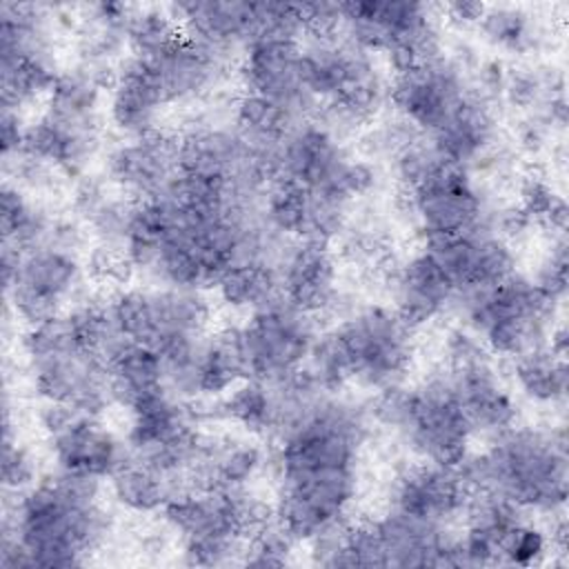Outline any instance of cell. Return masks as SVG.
Returning <instances> with one entry per match:
<instances>
[{
    "label": "cell",
    "instance_id": "cell-36",
    "mask_svg": "<svg viewBox=\"0 0 569 569\" xmlns=\"http://www.w3.org/2000/svg\"><path fill=\"white\" fill-rule=\"evenodd\" d=\"M231 122L256 151L269 158L273 147L289 133L296 122H300V118H296L278 102L242 91L231 104Z\"/></svg>",
    "mask_w": 569,
    "mask_h": 569
},
{
    "label": "cell",
    "instance_id": "cell-33",
    "mask_svg": "<svg viewBox=\"0 0 569 569\" xmlns=\"http://www.w3.org/2000/svg\"><path fill=\"white\" fill-rule=\"evenodd\" d=\"M511 380L516 393L538 407H562L569 389L565 356L549 345L527 351L511 360Z\"/></svg>",
    "mask_w": 569,
    "mask_h": 569
},
{
    "label": "cell",
    "instance_id": "cell-12",
    "mask_svg": "<svg viewBox=\"0 0 569 569\" xmlns=\"http://www.w3.org/2000/svg\"><path fill=\"white\" fill-rule=\"evenodd\" d=\"M400 196V213L425 238L480 229L491 204L480 180L451 162Z\"/></svg>",
    "mask_w": 569,
    "mask_h": 569
},
{
    "label": "cell",
    "instance_id": "cell-19",
    "mask_svg": "<svg viewBox=\"0 0 569 569\" xmlns=\"http://www.w3.org/2000/svg\"><path fill=\"white\" fill-rule=\"evenodd\" d=\"M471 496L458 467H442L425 460H416L391 480V507L409 516L449 525L462 516Z\"/></svg>",
    "mask_w": 569,
    "mask_h": 569
},
{
    "label": "cell",
    "instance_id": "cell-46",
    "mask_svg": "<svg viewBox=\"0 0 569 569\" xmlns=\"http://www.w3.org/2000/svg\"><path fill=\"white\" fill-rule=\"evenodd\" d=\"M0 129H2V158H9V156L18 153L24 144V133H27L24 113L2 109Z\"/></svg>",
    "mask_w": 569,
    "mask_h": 569
},
{
    "label": "cell",
    "instance_id": "cell-44",
    "mask_svg": "<svg viewBox=\"0 0 569 569\" xmlns=\"http://www.w3.org/2000/svg\"><path fill=\"white\" fill-rule=\"evenodd\" d=\"M305 33L309 38H336L342 29L340 2H302L300 4Z\"/></svg>",
    "mask_w": 569,
    "mask_h": 569
},
{
    "label": "cell",
    "instance_id": "cell-27",
    "mask_svg": "<svg viewBox=\"0 0 569 569\" xmlns=\"http://www.w3.org/2000/svg\"><path fill=\"white\" fill-rule=\"evenodd\" d=\"M133 4L98 2L71 9L73 13V49L76 62L116 73L118 64L127 58V27Z\"/></svg>",
    "mask_w": 569,
    "mask_h": 569
},
{
    "label": "cell",
    "instance_id": "cell-37",
    "mask_svg": "<svg viewBox=\"0 0 569 569\" xmlns=\"http://www.w3.org/2000/svg\"><path fill=\"white\" fill-rule=\"evenodd\" d=\"M180 24L171 16L169 7H136L127 27L129 56L151 60L180 40Z\"/></svg>",
    "mask_w": 569,
    "mask_h": 569
},
{
    "label": "cell",
    "instance_id": "cell-16",
    "mask_svg": "<svg viewBox=\"0 0 569 569\" xmlns=\"http://www.w3.org/2000/svg\"><path fill=\"white\" fill-rule=\"evenodd\" d=\"M420 249L429 253L456 289L493 287L518 273L516 247L487 229L427 236Z\"/></svg>",
    "mask_w": 569,
    "mask_h": 569
},
{
    "label": "cell",
    "instance_id": "cell-32",
    "mask_svg": "<svg viewBox=\"0 0 569 569\" xmlns=\"http://www.w3.org/2000/svg\"><path fill=\"white\" fill-rule=\"evenodd\" d=\"M222 307L251 316L282 300L280 271L273 262H236L213 284Z\"/></svg>",
    "mask_w": 569,
    "mask_h": 569
},
{
    "label": "cell",
    "instance_id": "cell-2",
    "mask_svg": "<svg viewBox=\"0 0 569 569\" xmlns=\"http://www.w3.org/2000/svg\"><path fill=\"white\" fill-rule=\"evenodd\" d=\"M565 427L513 425L458 465L471 491L498 493L522 511L560 513L567 500Z\"/></svg>",
    "mask_w": 569,
    "mask_h": 569
},
{
    "label": "cell",
    "instance_id": "cell-4",
    "mask_svg": "<svg viewBox=\"0 0 569 569\" xmlns=\"http://www.w3.org/2000/svg\"><path fill=\"white\" fill-rule=\"evenodd\" d=\"M20 349L38 400L60 402L91 416H102L113 405L102 358L80 342L64 313L27 327Z\"/></svg>",
    "mask_w": 569,
    "mask_h": 569
},
{
    "label": "cell",
    "instance_id": "cell-5",
    "mask_svg": "<svg viewBox=\"0 0 569 569\" xmlns=\"http://www.w3.org/2000/svg\"><path fill=\"white\" fill-rule=\"evenodd\" d=\"M347 362L349 385L378 391L405 382L416 358V329L389 305L356 300L331 327Z\"/></svg>",
    "mask_w": 569,
    "mask_h": 569
},
{
    "label": "cell",
    "instance_id": "cell-9",
    "mask_svg": "<svg viewBox=\"0 0 569 569\" xmlns=\"http://www.w3.org/2000/svg\"><path fill=\"white\" fill-rule=\"evenodd\" d=\"M244 380H278L305 367L318 338L316 318L284 298L233 325Z\"/></svg>",
    "mask_w": 569,
    "mask_h": 569
},
{
    "label": "cell",
    "instance_id": "cell-39",
    "mask_svg": "<svg viewBox=\"0 0 569 569\" xmlns=\"http://www.w3.org/2000/svg\"><path fill=\"white\" fill-rule=\"evenodd\" d=\"M518 207L529 216L536 227L545 231L567 229V204L553 182L545 176L527 173L518 180Z\"/></svg>",
    "mask_w": 569,
    "mask_h": 569
},
{
    "label": "cell",
    "instance_id": "cell-6",
    "mask_svg": "<svg viewBox=\"0 0 569 569\" xmlns=\"http://www.w3.org/2000/svg\"><path fill=\"white\" fill-rule=\"evenodd\" d=\"M109 313L124 340L162 351L209 331L211 305L204 291L167 284H124L107 293Z\"/></svg>",
    "mask_w": 569,
    "mask_h": 569
},
{
    "label": "cell",
    "instance_id": "cell-8",
    "mask_svg": "<svg viewBox=\"0 0 569 569\" xmlns=\"http://www.w3.org/2000/svg\"><path fill=\"white\" fill-rule=\"evenodd\" d=\"M87 267L80 251L60 244H38L20 251L16 273L4 284L7 309L24 327L44 325L67 313L80 298Z\"/></svg>",
    "mask_w": 569,
    "mask_h": 569
},
{
    "label": "cell",
    "instance_id": "cell-34",
    "mask_svg": "<svg viewBox=\"0 0 569 569\" xmlns=\"http://www.w3.org/2000/svg\"><path fill=\"white\" fill-rule=\"evenodd\" d=\"M53 220L56 213L44 204L42 198H36L4 180L0 193L2 244H9L18 251L44 244L49 240Z\"/></svg>",
    "mask_w": 569,
    "mask_h": 569
},
{
    "label": "cell",
    "instance_id": "cell-28",
    "mask_svg": "<svg viewBox=\"0 0 569 569\" xmlns=\"http://www.w3.org/2000/svg\"><path fill=\"white\" fill-rule=\"evenodd\" d=\"M136 200L124 196L104 176L78 178L71 196V213L84 227L93 244L122 247L131 227Z\"/></svg>",
    "mask_w": 569,
    "mask_h": 569
},
{
    "label": "cell",
    "instance_id": "cell-45",
    "mask_svg": "<svg viewBox=\"0 0 569 569\" xmlns=\"http://www.w3.org/2000/svg\"><path fill=\"white\" fill-rule=\"evenodd\" d=\"M485 2H473V0H458V2H447L438 7L440 18L456 27V29H476L482 13H485Z\"/></svg>",
    "mask_w": 569,
    "mask_h": 569
},
{
    "label": "cell",
    "instance_id": "cell-22",
    "mask_svg": "<svg viewBox=\"0 0 569 569\" xmlns=\"http://www.w3.org/2000/svg\"><path fill=\"white\" fill-rule=\"evenodd\" d=\"M169 11L191 44L224 64L253 38V2L191 0L169 4Z\"/></svg>",
    "mask_w": 569,
    "mask_h": 569
},
{
    "label": "cell",
    "instance_id": "cell-43",
    "mask_svg": "<svg viewBox=\"0 0 569 569\" xmlns=\"http://www.w3.org/2000/svg\"><path fill=\"white\" fill-rule=\"evenodd\" d=\"M296 545L298 542L276 522V518H271L247 538L242 562L258 567L287 565L291 560Z\"/></svg>",
    "mask_w": 569,
    "mask_h": 569
},
{
    "label": "cell",
    "instance_id": "cell-3",
    "mask_svg": "<svg viewBox=\"0 0 569 569\" xmlns=\"http://www.w3.org/2000/svg\"><path fill=\"white\" fill-rule=\"evenodd\" d=\"M558 309L520 273L493 287L458 289L451 302L460 325L478 333L493 356L509 360L549 345Z\"/></svg>",
    "mask_w": 569,
    "mask_h": 569
},
{
    "label": "cell",
    "instance_id": "cell-14",
    "mask_svg": "<svg viewBox=\"0 0 569 569\" xmlns=\"http://www.w3.org/2000/svg\"><path fill=\"white\" fill-rule=\"evenodd\" d=\"M278 271L282 298L313 318L325 313L338 318L358 300L342 289L340 260L327 244L291 240Z\"/></svg>",
    "mask_w": 569,
    "mask_h": 569
},
{
    "label": "cell",
    "instance_id": "cell-24",
    "mask_svg": "<svg viewBox=\"0 0 569 569\" xmlns=\"http://www.w3.org/2000/svg\"><path fill=\"white\" fill-rule=\"evenodd\" d=\"M107 122L122 138H138L158 131L167 102L149 71V67L127 56L109 84L104 102Z\"/></svg>",
    "mask_w": 569,
    "mask_h": 569
},
{
    "label": "cell",
    "instance_id": "cell-41",
    "mask_svg": "<svg viewBox=\"0 0 569 569\" xmlns=\"http://www.w3.org/2000/svg\"><path fill=\"white\" fill-rule=\"evenodd\" d=\"M551 551L549 533L527 518L516 522L498 545V565H540Z\"/></svg>",
    "mask_w": 569,
    "mask_h": 569
},
{
    "label": "cell",
    "instance_id": "cell-31",
    "mask_svg": "<svg viewBox=\"0 0 569 569\" xmlns=\"http://www.w3.org/2000/svg\"><path fill=\"white\" fill-rule=\"evenodd\" d=\"M476 31L487 47L518 60L533 58L547 44L542 22L522 4H487Z\"/></svg>",
    "mask_w": 569,
    "mask_h": 569
},
{
    "label": "cell",
    "instance_id": "cell-35",
    "mask_svg": "<svg viewBox=\"0 0 569 569\" xmlns=\"http://www.w3.org/2000/svg\"><path fill=\"white\" fill-rule=\"evenodd\" d=\"M58 71L56 58H0L2 109L24 113L33 104L44 102Z\"/></svg>",
    "mask_w": 569,
    "mask_h": 569
},
{
    "label": "cell",
    "instance_id": "cell-13",
    "mask_svg": "<svg viewBox=\"0 0 569 569\" xmlns=\"http://www.w3.org/2000/svg\"><path fill=\"white\" fill-rule=\"evenodd\" d=\"M469 69L449 49L433 62L393 76L389 102L422 136H433L469 98Z\"/></svg>",
    "mask_w": 569,
    "mask_h": 569
},
{
    "label": "cell",
    "instance_id": "cell-30",
    "mask_svg": "<svg viewBox=\"0 0 569 569\" xmlns=\"http://www.w3.org/2000/svg\"><path fill=\"white\" fill-rule=\"evenodd\" d=\"M109 482V496L111 500L133 513V516H149L160 513L164 505L187 487L160 471L158 467L136 458L127 456V460L107 478Z\"/></svg>",
    "mask_w": 569,
    "mask_h": 569
},
{
    "label": "cell",
    "instance_id": "cell-25",
    "mask_svg": "<svg viewBox=\"0 0 569 569\" xmlns=\"http://www.w3.org/2000/svg\"><path fill=\"white\" fill-rule=\"evenodd\" d=\"M429 138L451 164H458L469 173L507 142L500 122V107L476 96L473 91Z\"/></svg>",
    "mask_w": 569,
    "mask_h": 569
},
{
    "label": "cell",
    "instance_id": "cell-38",
    "mask_svg": "<svg viewBox=\"0 0 569 569\" xmlns=\"http://www.w3.org/2000/svg\"><path fill=\"white\" fill-rule=\"evenodd\" d=\"M40 480L38 456L18 438L11 400L4 396V438H2V487L20 496Z\"/></svg>",
    "mask_w": 569,
    "mask_h": 569
},
{
    "label": "cell",
    "instance_id": "cell-29",
    "mask_svg": "<svg viewBox=\"0 0 569 569\" xmlns=\"http://www.w3.org/2000/svg\"><path fill=\"white\" fill-rule=\"evenodd\" d=\"M104 367L111 402L127 411L167 391L160 353L149 347L124 342Z\"/></svg>",
    "mask_w": 569,
    "mask_h": 569
},
{
    "label": "cell",
    "instance_id": "cell-15",
    "mask_svg": "<svg viewBox=\"0 0 569 569\" xmlns=\"http://www.w3.org/2000/svg\"><path fill=\"white\" fill-rule=\"evenodd\" d=\"M244 91L278 102L296 118H311L318 100L305 78L302 47L291 40H253L240 58Z\"/></svg>",
    "mask_w": 569,
    "mask_h": 569
},
{
    "label": "cell",
    "instance_id": "cell-20",
    "mask_svg": "<svg viewBox=\"0 0 569 569\" xmlns=\"http://www.w3.org/2000/svg\"><path fill=\"white\" fill-rule=\"evenodd\" d=\"M267 467V451L258 436L242 429L204 433L189 471L191 489L233 491L251 487Z\"/></svg>",
    "mask_w": 569,
    "mask_h": 569
},
{
    "label": "cell",
    "instance_id": "cell-11",
    "mask_svg": "<svg viewBox=\"0 0 569 569\" xmlns=\"http://www.w3.org/2000/svg\"><path fill=\"white\" fill-rule=\"evenodd\" d=\"M36 422L58 471L107 480L129 456L127 442L102 422V416L40 400Z\"/></svg>",
    "mask_w": 569,
    "mask_h": 569
},
{
    "label": "cell",
    "instance_id": "cell-1",
    "mask_svg": "<svg viewBox=\"0 0 569 569\" xmlns=\"http://www.w3.org/2000/svg\"><path fill=\"white\" fill-rule=\"evenodd\" d=\"M111 533L102 480L58 469L16 496L2 520V540L16 545L24 569L87 565Z\"/></svg>",
    "mask_w": 569,
    "mask_h": 569
},
{
    "label": "cell",
    "instance_id": "cell-10",
    "mask_svg": "<svg viewBox=\"0 0 569 569\" xmlns=\"http://www.w3.org/2000/svg\"><path fill=\"white\" fill-rule=\"evenodd\" d=\"M398 440L416 460L442 467H458L469 456L473 431L440 369L411 387L409 413Z\"/></svg>",
    "mask_w": 569,
    "mask_h": 569
},
{
    "label": "cell",
    "instance_id": "cell-18",
    "mask_svg": "<svg viewBox=\"0 0 569 569\" xmlns=\"http://www.w3.org/2000/svg\"><path fill=\"white\" fill-rule=\"evenodd\" d=\"M380 282L389 298L387 305L416 331L451 311L458 291L422 249L396 258Z\"/></svg>",
    "mask_w": 569,
    "mask_h": 569
},
{
    "label": "cell",
    "instance_id": "cell-42",
    "mask_svg": "<svg viewBox=\"0 0 569 569\" xmlns=\"http://www.w3.org/2000/svg\"><path fill=\"white\" fill-rule=\"evenodd\" d=\"M305 33L300 4L293 2H253V40H291Z\"/></svg>",
    "mask_w": 569,
    "mask_h": 569
},
{
    "label": "cell",
    "instance_id": "cell-21",
    "mask_svg": "<svg viewBox=\"0 0 569 569\" xmlns=\"http://www.w3.org/2000/svg\"><path fill=\"white\" fill-rule=\"evenodd\" d=\"M438 369L449 378L453 393L471 425L473 438L482 436L491 440L518 425V396L505 385L493 358L460 369Z\"/></svg>",
    "mask_w": 569,
    "mask_h": 569
},
{
    "label": "cell",
    "instance_id": "cell-23",
    "mask_svg": "<svg viewBox=\"0 0 569 569\" xmlns=\"http://www.w3.org/2000/svg\"><path fill=\"white\" fill-rule=\"evenodd\" d=\"M371 522L380 542L382 567H453L456 536L447 531V525L393 507Z\"/></svg>",
    "mask_w": 569,
    "mask_h": 569
},
{
    "label": "cell",
    "instance_id": "cell-7",
    "mask_svg": "<svg viewBox=\"0 0 569 569\" xmlns=\"http://www.w3.org/2000/svg\"><path fill=\"white\" fill-rule=\"evenodd\" d=\"M160 513L184 565L222 567L242 562L247 533L233 491L184 489Z\"/></svg>",
    "mask_w": 569,
    "mask_h": 569
},
{
    "label": "cell",
    "instance_id": "cell-17",
    "mask_svg": "<svg viewBox=\"0 0 569 569\" xmlns=\"http://www.w3.org/2000/svg\"><path fill=\"white\" fill-rule=\"evenodd\" d=\"M178 173L176 133L162 129L138 138H122L107 149L102 160V176L136 202L167 191Z\"/></svg>",
    "mask_w": 569,
    "mask_h": 569
},
{
    "label": "cell",
    "instance_id": "cell-40",
    "mask_svg": "<svg viewBox=\"0 0 569 569\" xmlns=\"http://www.w3.org/2000/svg\"><path fill=\"white\" fill-rule=\"evenodd\" d=\"M531 282L542 291V296L562 307L567 293V231H547V242Z\"/></svg>",
    "mask_w": 569,
    "mask_h": 569
},
{
    "label": "cell",
    "instance_id": "cell-26",
    "mask_svg": "<svg viewBox=\"0 0 569 569\" xmlns=\"http://www.w3.org/2000/svg\"><path fill=\"white\" fill-rule=\"evenodd\" d=\"M142 62L149 67L167 107L207 100L220 84L227 67L200 47L191 44L184 36H180V40L160 56Z\"/></svg>",
    "mask_w": 569,
    "mask_h": 569
}]
</instances>
